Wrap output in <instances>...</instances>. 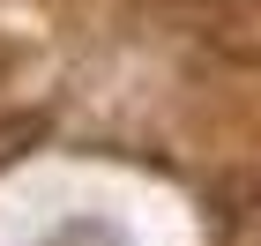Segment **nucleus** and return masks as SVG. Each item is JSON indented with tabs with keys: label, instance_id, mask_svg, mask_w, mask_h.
<instances>
[{
	"label": "nucleus",
	"instance_id": "nucleus-1",
	"mask_svg": "<svg viewBox=\"0 0 261 246\" xmlns=\"http://www.w3.org/2000/svg\"><path fill=\"white\" fill-rule=\"evenodd\" d=\"M22 142H45V120H38V112H22V120H8V127H0V164H8V157H22Z\"/></svg>",
	"mask_w": 261,
	"mask_h": 246
},
{
	"label": "nucleus",
	"instance_id": "nucleus-2",
	"mask_svg": "<svg viewBox=\"0 0 261 246\" xmlns=\"http://www.w3.org/2000/svg\"><path fill=\"white\" fill-rule=\"evenodd\" d=\"M8 67H15V52H8V45H0V75H8Z\"/></svg>",
	"mask_w": 261,
	"mask_h": 246
}]
</instances>
